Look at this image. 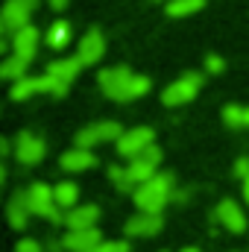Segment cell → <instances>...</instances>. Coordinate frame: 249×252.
<instances>
[{
	"label": "cell",
	"mask_w": 249,
	"mask_h": 252,
	"mask_svg": "<svg viewBox=\"0 0 249 252\" xmlns=\"http://www.w3.org/2000/svg\"><path fill=\"white\" fill-rule=\"evenodd\" d=\"M100 91L109 97V100H118V103H129V100H138L150 91V79L147 76H138L132 73L129 67H103L100 76Z\"/></svg>",
	"instance_id": "6da1fadb"
},
{
	"label": "cell",
	"mask_w": 249,
	"mask_h": 252,
	"mask_svg": "<svg viewBox=\"0 0 249 252\" xmlns=\"http://www.w3.org/2000/svg\"><path fill=\"white\" fill-rule=\"evenodd\" d=\"M132 196H135L138 211L161 214V208L173 199V173H156L153 179H147L144 185H138Z\"/></svg>",
	"instance_id": "7a4b0ae2"
},
{
	"label": "cell",
	"mask_w": 249,
	"mask_h": 252,
	"mask_svg": "<svg viewBox=\"0 0 249 252\" xmlns=\"http://www.w3.org/2000/svg\"><path fill=\"white\" fill-rule=\"evenodd\" d=\"M27 205H30V214H38V217H44L50 223H64V214L56 205L53 188H47L44 182H32L27 188Z\"/></svg>",
	"instance_id": "3957f363"
},
{
	"label": "cell",
	"mask_w": 249,
	"mask_h": 252,
	"mask_svg": "<svg viewBox=\"0 0 249 252\" xmlns=\"http://www.w3.org/2000/svg\"><path fill=\"white\" fill-rule=\"evenodd\" d=\"M38 0H6L3 12H0V32L3 35H15L18 30H24L30 24V15L35 12Z\"/></svg>",
	"instance_id": "277c9868"
},
{
	"label": "cell",
	"mask_w": 249,
	"mask_h": 252,
	"mask_svg": "<svg viewBox=\"0 0 249 252\" xmlns=\"http://www.w3.org/2000/svg\"><path fill=\"white\" fill-rule=\"evenodd\" d=\"M199 88H202V73H196V70L182 73L176 82H170L161 91V103L164 106H185V103H190L199 94Z\"/></svg>",
	"instance_id": "5b68a950"
},
{
	"label": "cell",
	"mask_w": 249,
	"mask_h": 252,
	"mask_svg": "<svg viewBox=\"0 0 249 252\" xmlns=\"http://www.w3.org/2000/svg\"><path fill=\"white\" fill-rule=\"evenodd\" d=\"M85 64L79 62L76 56L70 59H56V62L47 64V79H50V94L53 97H64L67 94V88H70V82L79 76V70H82Z\"/></svg>",
	"instance_id": "8992f818"
},
{
	"label": "cell",
	"mask_w": 249,
	"mask_h": 252,
	"mask_svg": "<svg viewBox=\"0 0 249 252\" xmlns=\"http://www.w3.org/2000/svg\"><path fill=\"white\" fill-rule=\"evenodd\" d=\"M121 135H124V126L121 124H115V121H100V124H91V126H85V129H79L73 141H76V147L91 150V147L106 144V141H121Z\"/></svg>",
	"instance_id": "52a82bcc"
},
{
	"label": "cell",
	"mask_w": 249,
	"mask_h": 252,
	"mask_svg": "<svg viewBox=\"0 0 249 252\" xmlns=\"http://www.w3.org/2000/svg\"><path fill=\"white\" fill-rule=\"evenodd\" d=\"M156 144V132L150 129V126H135V129H126L124 135H121V141H118V153L124 156V158H135V156H141L147 147H153Z\"/></svg>",
	"instance_id": "ba28073f"
},
{
	"label": "cell",
	"mask_w": 249,
	"mask_h": 252,
	"mask_svg": "<svg viewBox=\"0 0 249 252\" xmlns=\"http://www.w3.org/2000/svg\"><path fill=\"white\" fill-rule=\"evenodd\" d=\"M44 153H47V144L35 135V132H21L18 138H15V158L24 164V167H32V164H38L41 158H44Z\"/></svg>",
	"instance_id": "9c48e42d"
},
{
	"label": "cell",
	"mask_w": 249,
	"mask_h": 252,
	"mask_svg": "<svg viewBox=\"0 0 249 252\" xmlns=\"http://www.w3.org/2000/svg\"><path fill=\"white\" fill-rule=\"evenodd\" d=\"M161 158H164V153L153 144V147H147L141 156H135L126 167H129V173H132V179L138 182V185H144L147 179H153L156 173H158V164H161Z\"/></svg>",
	"instance_id": "30bf717a"
},
{
	"label": "cell",
	"mask_w": 249,
	"mask_h": 252,
	"mask_svg": "<svg viewBox=\"0 0 249 252\" xmlns=\"http://www.w3.org/2000/svg\"><path fill=\"white\" fill-rule=\"evenodd\" d=\"M214 220H217L223 229L235 232V235H241V232L247 229V214H244V208H241L235 199H220V205L214 208Z\"/></svg>",
	"instance_id": "8fae6325"
},
{
	"label": "cell",
	"mask_w": 249,
	"mask_h": 252,
	"mask_svg": "<svg viewBox=\"0 0 249 252\" xmlns=\"http://www.w3.org/2000/svg\"><path fill=\"white\" fill-rule=\"evenodd\" d=\"M103 53H106V38L100 30H88L76 44V59L82 64H97L103 59Z\"/></svg>",
	"instance_id": "7c38bea8"
},
{
	"label": "cell",
	"mask_w": 249,
	"mask_h": 252,
	"mask_svg": "<svg viewBox=\"0 0 249 252\" xmlns=\"http://www.w3.org/2000/svg\"><path fill=\"white\" fill-rule=\"evenodd\" d=\"M12 53L15 56H21V59H27V62H32L35 59V53H38V44H41V32L32 27V24H27L24 30H18L15 35H12Z\"/></svg>",
	"instance_id": "4fadbf2b"
},
{
	"label": "cell",
	"mask_w": 249,
	"mask_h": 252,
	"mask_svg": "<svg viewBox=\"0 0 249 252\" xmlns=\"http://www.w3.org/2000/svg\"><path fill=\"white\" fill-rule=\"evenodd\" d=\"M164 226V217L161 214H147V211H138L135 217L126 220V235L129 238H153L158 235Z\"/></svg>",
	"instance_id": "5bb4252c"
},
{
	"label": "cell",
	"mask_w": 249,
	"mask_h": 252,
	"mask_svg": "<svg viewBox=\"0 0 249 252\" xmlns=\"http://www.w3.org/2000/svg\"><path fill=\"white\" fill-rule=\"evenodd\" d=\"M35 94H50V79H47V73H44V76H24V79L12 82V91H9V97H12L15 103L30 100V97H35Z\"/></svg>",
	"instance_id": "9a60e30c"
},
{
	"label": "cell",
	"mask_w": 249,
	"mask_h": 252,
	"mask_svg": "<svg viewBox=\"0 0 249 252\" xmlns=\"http://www.w3.org/2000/svg\"><path fill=\"white\" fill-rule=\"evenodd\" d=\"M97 220H100V208H97V205H76V208L64 211V226H67V232L97 229Z\"/></svg>",
	"instance_id": "2e32d148"
},
{
	"label": "cell",
	"mask_w": 249,
	"mask_h": 252,
	"mask_svg": "<svg viewBox=\"0 0 249 252\" xmlns=\"http://www.w3.org/2000/svg\"><path fill=\"white\" fill-rule=\"evenodd\" d=\"M67 252H97L103 244V235L97 229H82V232H67L62 238Z\"/></svg>",
	"instance_id": "e0dca14e"
},
{
	"label": "cell",
	"mask_w": 249,
	"mask_h": 252,
	"mask_svg": "<svg viewBox=\"0 0 249 252\" xmlns=\"http://www.w3.org/2000/svg\"><path fill=\"white\" fill-rule=\"evenodd\" d=\"M94 164H97L94 153L91 150H82V147L67 150V153H62V158H59V167H62L64 173H82V170H91Z\"/></svg>",
	"instance_id": "ac0fdd59"
},
{
	"label": "cell",
	"mask_w": 249,
	"mask_h": 252,
	"mask_svg": "<svg viewBox=\"0 0 249 252\" xmlns=\"http://www.w3.org/2000/svg\"><path fill=\"white\" fill-rule=\"evenodd\" d=\"M6 217H9V226L12 229H24L27 220H30V205H27V190H15L9 205H6Z\"/></svg>",
	"instance_id": "d6986e66"
},
{
	"label": "cell",
	"mask_w": 249,
	"mask_h": 252,
	"mask_svg": "<svg viewBox=\"0 0 249 252\" xmlns=\"http://www.w3.org/2000/svg\"><path fill=\"white\" fill-rule=\"evenodd\" d=\"M44 41L50 50H64L70 44V24L67 21H53L44 32Z\"/></svg>",
	"instance_id": "ffe728a7"
},
{
	"label": "cell",
	"mask_w": 249,
	"mask_h": 252,
	"mask_svg": "<svg viewBox=\"0 0 249 252\" xmlns=\"http://www.w3.org/2000/svg\"><path fill=\"white\" fill-rule=\"evenodd\" d=\"M27 67H30V62L27 59H21V56H6L3 62H0V76L3 79H9V82H18V79H24L27 76Z\"/></svg>",
	"instance_id": "44dd1931"
},
{
	"label": "cell",
	"mask_w": 249,
	"mask_h": 252,
	"mask_svg": "<svg viewBox=\"0 0 249 252\" xmlns=\"http://www.w3.org/2000/svg\"><path fill=\"white\" fill-rule=\"evenodd\" d=\"M53 196H56V205H59L62 211H70V208H76L79 188H76L73 182H59V185H53Z\"/></svg>",
	"instance_id": "7402d4cb"
},
{
	"label": "cell",
	"mask_w": 249,
	"mask_h": 252,
	"mask_svg": "<svg viewBox=\"0 0 249 252\" xmlns=\"http://www.w3.org/2000/svg\"><path fill=\"white\" fill-rule=\"evenodd\" d=\"M223 121H226V126H232V129H247L249 126V106H235V103H229V106L223 109Z\"/></svg>",
	"instance_id": "603a6c76"
},
{
	"label": "cell",
	"mask_w": 249,
	"mask_h": 252,
	"mask_svg": "<svg viewBox=\"0 0 249 252\" xmlns=\"http://www.w3.org/2000/svg\"><path fill=\"white\" fill-rule=\"evenodd\" d=\"M205 6V0H167V15L170 18H187L193 12H199Z\"/></svg>",
	"instance_id": "cb8c5ba5"
},
{
	"label": "cell",
	"mask_w": 249,
	"mask_h": 252,
	"mask_svg": "<svg viewBox=\"0 0 249 252\" xmlns=\"http://www.w3.org/2000/svg\"><path fill=\"white\" fill-rule=\"evenodd\" d=\"M109 179L115 182V188L118 190H132V193H135V188H138V182L132 179L129 167H118V164H112V167H109Z\"/></svg>",
	"instance_id": "d4e9b609"
},
{
	"label": "cell",
	"mask_w": 249,
	"mask_h": 252,
	"mask_svg": "<svg viewBox=\"0 0 249 252\" xmlns=\"http://www.w3.org/2000/svg\"><path fill=\"white\" fill-rule=\"evenodd\" d=\"M97 252H129V244L126 241H103Z\"/></svg>",
	"instance_id": "484cf974"
},
{
	"label": "cell",
	"mask_w": 249,
	"mask_h": 252,
	"mask_svg": "<svg viewBox=\"0 0 249 252\" xmlns=\"http://www.w3.org/2000/svg\"><path fill=\"white\" fill-rule=\"evenodd\" d=\"M15 252H44V250H41V244H38V241L24 238V241H18V244H15Z\"/></svg>",
	"instance_id": "4316f807"
},
{
	"label": "cell",
	"mask_w": 249,
	"mask_h": 252,
	"mask_svg": "<svg viewBox=\"0 0 249 252\" xmlns=\"http://www.w3.org/2000/svg\"><path fill=\"white\" fill-rule=\"evenodd\" d=\"M205 67H208L211 73H223V67H226V62H223L220 56H214V53H211V56H205Z\"/></svg>",
	"instance_id": "83f0119b"
},
{
	"label": "cell",
	"mask_w": 249,
	"mask_h": 252,
	"mask_svg": "<svg viewBox=\"0 0 249 252\" xmlns=\"http://www.w3.org/2000/svg\"><path fill=\"white\" fill-rule=\"evenodd\" d=\"M235 176H238L241 182L249 179V158H238V161H235Z\"/></svg>",
	"instance_id": "f1b7e54d"
},
{
	"label": "cell",
	"mask_w": 249,
	"mask_h": 252,
	"mask_svg": "<svg viewBox=\"0 0 249 252\" xmlns=\"http://www.w3.org/2000/svg\"><path fill=\"white\" fill-rule=\"evenodd\" d=\"M47 252H67V250H64L62 241H50V244H47Z\"/></svg>",
	"instance_id": "f546056e"
},
{
	"label": "cell",
	"mask_w": 249,
	"mask_h": 252,
	"mask_svg": "<svg viewBox=\"0 0 249 252\" xmlns=\"http://www.w3.org/2000/svg\"><path fill=\"white\" fill-rule=\"evenodd\" d=\"M187 196H190V190H173V199L176 202H185Z\"/></svg>",
	"instance_id": "4dcf8cb0"
},
{
	"label": "cell",
	"mask_w": 249,
	"mask_h": 252,
	"mask_svg": "<svg viewBox=\"0 0 249 252\" xmlns=\"http://www.w3.org/2000/svg\"><path fill=\"white\" fill-rule=\"evenodd\" d=\"M50 3V9H56V12H62L64 6H67V0H47Z\"/></svg>",
	"instance_id": "1f68e13d"
},
{
	"label": "cell",
	"mask_w": 249,
	"mask_h": 252,
	"mask_svg": "<svg viewBox=\"0 0 249 252\" xmlns=\"http://www.w3.org/2000/svg\"><path fill=\"white\" fill-rule=\"evenodd\" d=\"M244 199H247V205H249V179L244 182Z\"/></svg>",
	"instance_id": "d6a6232c"
},
{
	"label": "cell",
	"mask_w": 249,
	"mask_h": 252,
	"mask_svg": "<svg viewBox=\"0 0 249 252\" xmlns=\"http://www.w3.org/2000/svg\"><path fill=\"white\" fill-rule=\"evenodd\" d=\"M182 252H199V250H182Z\"/></svg>",
	"instance_id": "836d02e7"
},
{
	"label": "cell",
	"mask_w": 249,
	"mask_h": 252,
	"mask_svg": "<svg viewBox=\"0 0 249 252\" xmlns=\"http://www.w3.org/2000/svg\"><path fill=\"white\" fill-rule=\"evenodd\" d=\"M156 3H158V0H156Z\"/></svg>",
	"instance_id": "e575fe53"
}]
</instances>
